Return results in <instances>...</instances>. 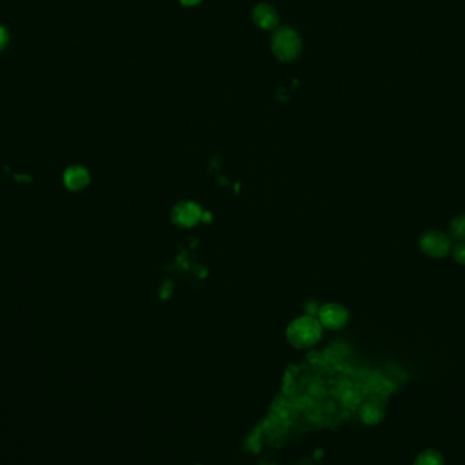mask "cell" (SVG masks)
<instances>
[{
	"mask_svg": "<svg viewBox=\"0 0 465 465\" xmlns=\"http://www.w3.org/2000/svg\"><path fill=\"white\" fill-rule=\"evenodd\" d=\"M323 330L317 317L301 316L289 324L286 338L295 349H310L321 341Z\"/></svg>",
	"mask_w": 465,
	"mask_h": 465,
	"instance_id": "1",
	"label": "cell"
},
{
	"mask_svg": "<svg viewBox=\"0 0 465 465\" xmlns=\"http://www.w3.org/2000/svg\"><path fill=\"white\" fill-rule=\"evenodd\" d=\"M271 48L280 62H294L302 49V41L297 30L291 27H279L271 38Z\"/></svg>",
	"mask_w": 465,
	"mask_h": 465,
	"instance_id": "2",
	"label": "cell"
},
{
	"mask_svg": "<svg viewBox=\"0 0 465 465\" xmlns=\"http://www.w3.org/2000/svg\"><path fill=\"white\" fill-rule=\"evenodd\" d=\"M203 218V209L191 200H183L177 203L170 214V220L174 226L180 229L195 228Z\"/></svg>",
	"mask_w": 465,
	"mask_h": 465,
	"instance_id": "3",
	"label": "cell"
},
{
	"mask_svg": "<svg viewBox=\"0 0 465 465\" xmlns=\"http://www.w3.org/2000/svg\"><path fill=\"white\" fill-rule=\"evenodd\" d=\"M349 310L339 304H324L319 313L317 320L320 321L321 327L330 331H339L346 327L349 323Z\"/></svg>",
	"mask_w": 465,
	"mask_h": 465,
	"instance_id": "4",
	"label": "cell"
},
{
	"mask_svg": "<svg viewBox=\"0 0 465 465\" xmlns=\"http://www.w3.org/2000/svg\"><path fill=\"white\" fill-rule=\"evenodd\" d=\"M422 250L434 258H441L451 250V239L448 235L441 232H426L421 238Z\"/></svg>",
	"mask_w": 465,
	"mask_h": 465,
	"instance_id": "5",
	"label": "cell"
},
{
	"mask_svg": "<svg viewBox=\"0 0 465 465\" xmlns=\"http://www.w3.org/2000/svg\"><path fill=\"white\" fill-rule=\"evenodd\" d=\"M252 19L254 25L261 30H276V26L279 23V15L276 10L267 3H258L257 5H254Z\"/></svg>",
	"mask_w": 465,
	"mask_h": 465,
	"instance_id": "6",
	"label": "cell"
},
{
	"mask_svg": "<svg viewBox=\"0 0 465 465\" xmlns=\"http://www.w3.org/2000/svg\"><path fill=\"white\" fill-rule=\"evenodd\" d=\"M64 183L71 191H81L90 183L89 172L82 166H74L64 173Z\"/></svg>",
	"mask_w": 465,
	"mask_h": 465,
	"instance_id": "7",
	"label": "cell"
},
{
	"mask_svg": "<svg viewBox=\"0 0 465 465\" xmlns=\"http://www.w3.org/2000/svg\"><path fill=\"white\" fill-rule=\"evenodd\" d=\"M414 465H445V460L440 452L429 449L416 457Z\"/></svg>",
	"mask_w": 465,
	"mask_h": 465,
	"instance_id": "8",
	"label": "cell"
},
{
	"mask_svg": "<svg viewBox=\"0 0 465 465\" xmlns=\"http://www.w3.org/2000/svg\"><path fill=\"white\" fill-rule=\"evenodd\" d=\"M381 410L378 407H374L371 404H367L362 408V421H364L367 425H374L381 419Z\"/></svg>",
	"mask_w": 465,
	"mask_h": 465,
	"instance_id": "9",
	"label": "cell"
},
{
	"mask_svg": "<svg viewBox=\"0 0 465 465\" xmlns=\"http://www.w3.org/2000/svg\"><path fill=\"white\" fill-rule=\"evenodd\" d=\"M451 234L456 241L465 242V215H460L453 220L451 226Z\"/></svg>",
	"mask_w": 465,
	"mask_h": 465,
	"instance_id": "10",
	"label": "cell"
},
{
	"mask_svg": "<svg viewBox=\"0 0 465 465\" xmlns=\"http://www.w3.org/2000/svg\"><path fill=\"white\" fill-rule=\"evenodd\" d=\"M453 257L460 264H465V242H457L453 248Z\"/></svg>",
	"mask_w": 465,
	"mask_h": 465,
	"instance_id": "11",
	"label": "cell"
},
{
	"mask_svg": "<svg viewBox=\"0 0 465 465\" xmlns=\"http://www.w3.org/2000/svg\"><path fill=\"white\" fill-rule=\"evenodd\" d=\"M8 40H10V36H8V31L5 30V27L0 26V51L8 44Z\"/></svg>",
	"mask_w": 465,
	"mask_h": 465,
	"instance_id": "12",
	"label": "cell"
},
{
	"mask_svg": "<svg viewBox=\"0 0 465 465\" xmlns=\"http://www.w3.org/2000/svg\"><path fill=\"white\" fill-rule=\"evenodd\" d=\"M203 0H180V3L184 5V7H195L198 4H200Z\"/></svg>",
	"mask_w": 465,
	"mask_h": 465,
	"instance_id": "13",
	"label": "cell"
}]
</instances>
